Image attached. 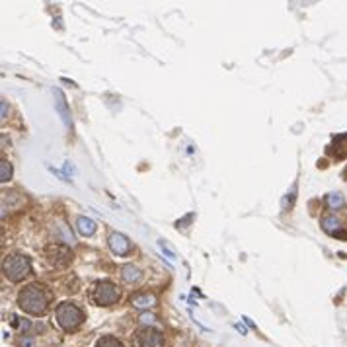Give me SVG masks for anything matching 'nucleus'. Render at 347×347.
<instances>
[{"mask_svg":"<svg viewBox=\"0 0 347 347\" xmlns=\"http://www.w3.org/2000/svg\"><path fill=\"white\" fill-rule=\"evenodd\" d=\"M0 168H2V172H0V182H2V184H6V182L12 178V164L6 162V160H2Z\"/></svg>","mask_w":347,"mask_h":347,"instance_id":"16","label":"nucleus"},{"mask_svg":"<svg viewBox=\"0 0 347 347\" xmlns=\"http://www.w3.org/2000/svg\"><path fill=\"white\" fill-rule=\"evenodd\" d=\"M55 318H57V324H59L61 330L74 332L84 322V312L72 302H61L55 310Z\"/></svg>","mask_w":347,"mask_h":347,"instance_id":"3","label":"nucleus"},{"mask_svg":"<svg viewBox=\"0 0 347 347\" xmlns=\"http://www.w3.org/2000/svg\"><path fill=\"white\" fill-rule=\"evenodd\" d=\"M18 306L31 316H41V314H45L47 306H49V293L45 291L43 285L31 283V285H27L25 289L20 291Z\"/></svg>","mask_w":347,"mask_h":347,"instance_id":"1","label":"nucleus"},{"mask_svg":"<svg viewBox=\"0 0 347 347\" xmlns=\"http://www.w3.org/2000/svg\"><path fill=\"white\" fill-rule=\"evenodd\" d=\"M131 304H133L135 308L144 310V308H150V306L156 304V297L150 295V293H140V295H135V297L131 299Z\"/></svg>","mask_w":347,"mask_h":347,"instance_id":"11","label":"nucleus"},{"mask_svg":"<svg viewBox=\"0 0 347 347\" xmlns=\"http://www.w3.org/2000/svg\"><path fill=\"white\" fill-rule=\"evenodd\" d=\"M164 336L154 328H140L135 334V347H162Z\"/></svg>","mask_w":347,"mask_h":347,"instance_id":"6","label":"nucleus"},{"mask_svg":"<svg viewBox=\"0 0 347 347\" xmlns=\"http://www.w3.org/2000/svg\"><path fill=\"white\" fill-rule=\"evenodd\" d=\"M328 154L334 160H344V158H347V133L336 135L332 139V142L328 144Z\"/></svg>","mask_w":347,"mask_h":347,"instance_id":"7","label":"nucleus"},{"mask_svg":"<svg viewBox=\"0 0 347 347\" xmlns=\"http://www.w3.org/2000/svg\"><path fill=\"white\" fill-rule=\"evenodd\" d=\"M140 320H142V322H152V320H154V316H150V314H148V316H142Z\"/></svg>","mask_w":347,"mask_h":347,"instance_id":"19","label":"nucleus"},{"mask_svg":"<svg viewBox=\"0 0 347 347\" xmlns=\"http://www.w3.org/2000/svg\"><path fill=\"white\" fill-rule=\"evenodd\" d=\"M121 279H123L125 283H137V281L140 279L139 267H135L133 263L123 265V267H121Z\"/></svg>","mask_w":347,"mask_h":347,"instance_id":"13","label":"nucleus"},{"mask_svg":"<svg viewBox=\"0 0 347 347\" xmlns=\"http://www.w3.org/2000/svg\"><path fill=\"white\" fill-rule=\"evenodd\" d=\"M326 205L332 209V211H340V209L346 207V199L342 193H330L326 197Z\"/></svg>","mask_w":347,"mask_h":347,"instance_id":"14","label":"nucleus"},{"mask_svg":"<svg viewBox=\"0 0 347 347\" xmlns=\"http://www.w3.org/2000/svg\"><path fill=\"white\" fill-rule=\"evenodd\" d=\"M55 110L61 114V117H63V121H65V125L67 127H70V114H69V110H67V100H65V94L61 92L59 88L55 90Z\"/></svg>","mask_w":347,"mask_h":347,"instance_id":"10","label":"nucleus"},{"mask_svg":"<svg viewBox=\"0 0 347 347\" xmlns=\"http://www.w3.org/2000/svg\"><path fill=\"white\" fill-rule=\"evenodd\" d=\"M322 229H324L328 234L336 236V238H347V232L344 231V223L338 219V217H324L322 219Z\"/></svg>","mask_w":347,"mask_h":347,"instance_id":"9","label":"nucleus"},{"mask_svg":"<svg viewBox=\"0 0 347 347\" xmlns=\"http://www.w3.org/2000/svg\"><path fill=\"white\" fill-rule=\"evenodd\" d=\"M96 347H123V344L116 338H112V336H104L96 342Z\"/></svg>","mask_w":347,"mask_h":347,"instance_id":"15","label":"nucleus"},{"mask_svg":"<svg viewBox=\"0 0 347 347\" xmlns=\"http://www.w3.org/2000/svg\"><path fill=\"white\" fill-rule=\"evenodd\" d=\"M92 302L98 306H112L119 301V289L112 281H98L92 287Z\"/></svg>","mask_w":347,"mask_h":347,"instance_id":"4","label":"nucleus"},{"mask_svg":"<svg viewBox=\"0 0 347 347\" xmlns=\"http://www.w3.org/2000/svg\"><path fill=\"white\" fill-rule=\"evenodd\" d=\"M2 273L4 277L12 283H20L22 279H25L31 273V261L27 255L22 254H12L6 255L4 263H2Z\"/></svg>","mask_w":347,"mask_h":347,"instance_id":"2","label":"nucleus"},{"mask_svg":"<svg viewBox=\"0 0 347 347\" xmlns=\"http://www.w3.org/2000/svg\"><path fill=\"white\" fill-rule=\"evenodd\" d=\"M59 234H61V238H63V242H67V244H72L74 242V238H72V232L69 231V227L65 225V223H61L59 227Z\"/></svg>","mask_w":347,"mask_h":347,"instance_id":"17","label":"nucleus"},{"mask_svg":"<svg viewBox=\"0 0 347 347\" xmlns=\"http://www.w3.org/2000/svg\"><path fill=\"white\" fill-rule=\"evenodd\" d=\"M45 259L53 267H67L72 261V252L69 246L63 244H49L45 248Z\"/></svg>","mask_w":347,"mask_h":347,"instance_id":"5","label":"nucleus"},{"mask_svg":"<svg viewBox=\"0 0 347 347\" xmlns=\"http://www.w3.org/2000/svg\"><path fill=\"white\" fill-rule=\"evenodd\" d=\"M76 229H78V232L82 236H92L96 232V223L92 219H88V217H78L76 219Z\"/></svg>","mask_w":347,"mask_h":347,"instance_id":"12","label":"nucleus"},{"mask_svg":"<svg viewBox=\"0 0 347 347\" xmlns=\"http://www.w3.org/2000/svg\"><path fill=\"white\" fill-rule=\"evenodd\" d=\"M110 248L114 250V254L125 255V254H129V250H131V242H129V238H127L125 234L114 232V234L110 236Z\"/></svg>","mask_w":347,"mask_h":347,"instance_id":"8","label":"nucleus"},{"mask_svg":"<svg viewBox=\"0 0 347 347\" xmlns=\"http://www.w3.org/2000/svg\"><path fill=\"white\" fill-rule=\"evenodd\" d=\"M6 119V102L2 100V121Z\"/></svg>","mask_w":347,"mask_h":347,"instance_id":"18","label":"nucleus"}]
</instances>
